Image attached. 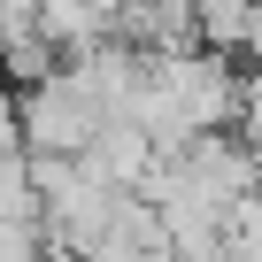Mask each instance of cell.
Listing matches in <instances>:
<instances>
[{
	"instance_id": "6da1fadb",
	"label": "cell",
	"mask_w": 262,
	"mask_h": 262,
	"mask_svg": "<svg viewBox=\"0 0 262 262\" xmlns=\"http://www.w3.org/2000/svg\"><path fill=\"white\" fill-rule=\"evenodd\" d=\"M16 108H24V147L31 155H85L100 139V123H108V108L70 77V62H54L47 77H31L16 93Z\"/></svg>"
},
{
	"instance_id": "7a4b0ae2",
	"label": "cell",
	"mask_w": 262,
	"mask_h": 262,
	"mask_svg": "<svg viewBox=\"0 0 262 262\" xmlns=\"http://www.w3.org/2000/svg\"><path fill=\"white\" fill-rule=\"evenodd\" d=\"M239 139L262 155V62H254V70H239Z\"/></svg>"
}]
</instances>
